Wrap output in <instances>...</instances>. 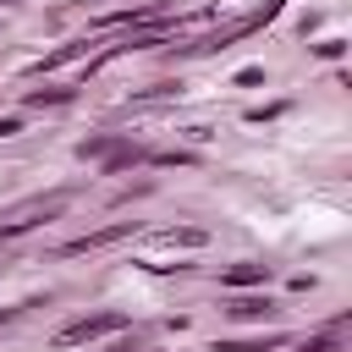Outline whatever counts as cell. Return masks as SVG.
I'll list each match as a JSON object with an SVG mask.
<instances>
[{"instance_id":"cell-7","label":"cell","mask_w":352,"mask_h":352,"mask_svg":"<svg viewBox=\"0 0 352 352\" xmlns=\"http://www.w3.org/2000/svg\"><path fill=\"white\" fill-rule=\"evenodd\" d=\"M226 314H236V319H264V314H270V302H264V297H231V302H226Z\"/></svg>"},{"instance_id":"cell-9","label":"cell","mask_w":352,"mask_h":352,"mask_svg":"<svg viewBox=\"0 0 352 352\" xmlns=\"http://www.w3.org/2000/svg\"><path fill=\"white\" fill-rule=\"evenodd\" d=\"M330 346H336V336H314V341H302L297 352H330Z\"/></svg>"},{"instance_id":"cell-2","label":"cell","mask_w":352,"mask_h":352,"mask_svg":"<svg viewBox=\"0 0 352 352\" xmlns=\"http://www.w3.org/2000/svg\"><path fill=\"white\" fill-rule=\"evenodd\" d=\"M116 330H126V314H88V319H72L66 330H55V346H82V341H99Z\"/></svg>"},{"instance_id":"cell-6","label":"cell","mask_w":352,"mask_h":352,"mask_svg":"<svg viewBox=\"0 0 352 352\" xmlns=\"http://www.w3.org/2000/svg\"><path fill=\"white\" fill-rule=\"evenodd\" d=\"M148 242H154V248H204L209 236H204L198 226H165V231H154Z\"/></svg>"},{"instance_id":"cell-3","label":"cell","mask_w":352,"mask_h":352,"mask_svg":"<svg viewBox=\"0 0 352 352\" xmlns=\"http://www.w3.org/2000/svg\"><path fill=\"white\" fill-rule=\"evenodd\" d=\"M121 236H138V220H116V226H99V231H88V236H77V242H60V258L99 253V248H110V242H121Z\"/></svg>"},{"instance_id":"cell-8","label":"cell","mask_w":352,"mask_h":352,"mask_svg":"<svg viewBox=\"0 0 352 352\" xmlns=\"http://www.w3.org/2000/svg\"><path fill=\"white\" fill-rule=\"evenodd\" d=\"M280 346V336H264V341H220L214 352H275Z\"/></svg>"},{"instance_id":"cell-4","label":"cell","mask_w":352,"mask_h":352,"mask_svg":"<svg viewBox=\"0 0 352 352\" xmlns=\"http://www.w3.org/2000/svg\"><path fill=\"white\" fill-rule=\"evenodd\" d=\"M82 55H88V38H72V44H60V50H50L44 60H33L28 77H44V72H55V66H66V60H82Z\"/></svg>"},{"instance_id":"cell-1","label":"cell","mask_w":352,"mask_h":352,"mask_svg":"<svg viewBox=\"0 0 352 352\" xmlns=\"http://www.w3.org/2000/svg\"><path fill=\"white\" fill-rule=\"evenodd\" d=\"M66 198H72V192H33V198H22V204L0 209V236H22V231H33V226L55 220V214L66 209Z\"/></svg>"},{"instance_id":"cell-10","label":"cell","mask_w":352,"mask_h":352,"mask_svg":"<svg viewBox=\"0 0 352 352\" xmlns=\"http://www.w3.org/2000/svg\"><path fill=\"white\" fill-rule=\"evenodd\" d=\"M16 132V116H0V138H11Z\"/></svg>"},{"instance_id":"cell-5","label":"cell","mask_w":352,"mask_h":352,"mask_svg":"<svg viewBox=\"0 0 352 352\" xmlns=\"http://www.w3.org/2000/svg\"><path fill=\"white\" fill-rule=\"evenodd\" d=\"M264 280H270V264H231V270H220V286H226V292L264 286Z\"/></svg>"},{"instance_id":"cell-11","label":"cell","mask_w":352,"mask_h":352,"mask_svg":"<svg viewBox=\"0 0 352 352\" xmlns=\"http://www.w3.org/2000/svg\"><path fill=\"white\" fill-rule=\"evenodd\" d=\"M11 319H16V308H0V324H11Z\"/></svg>"}]
</instances>
